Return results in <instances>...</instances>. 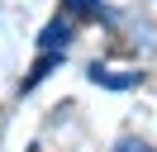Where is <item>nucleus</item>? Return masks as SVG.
Returning a JSON list of instances; mask_svg holds the SVG:
<instances>
[{
  "label": "nucleus",
  "mask_w": 157,
  "mask_h": 152,
  "mask_svg": "<svg viewBox=\"0 0 157 152\" xmlns=\"http://www.w3.org/2000/svg\"><path fill=\"white\" fill-rule=\"evenodd\" d=\"M114 152H152V147H147V142H138V138H119Z\"/></svg>",
  "instance_id": "obj_5"
},
{
  "label": "nucleus",
  "mask_w": 157,
  "mask_h": 152,
  "mask_svg": "<svg viewBox=\"0 0 157 152\" xmlns=\"http://www.w3.org/2000/svg\"><path fill=\"white\" fill-rule=\"evenodd\" d=\"M52 66H62V52H43V57H38V62H33V66H29V76H24V86H19V90H33V86H38V81H43V76H48V71H52Z\"/></svg>",
  "instance_id": "obj_3"
},
{
  "label": "nucleus",
  "mask_w": 157,
  "mask_h": 152,
  "mask_svg": "<svg viewBox=\"0 0 157 152\" xmlns=\"http://www.w3.org/2000/svg\"><path fill=\"white\" fill-rule=\"evenodd\" d=\"M67 43H71V19L57 14V19L38 33V48H43V52H67Z\"/></svg>",
  "instance_id": "obj_1"
},
{
  "label": "nucleus",
  "mask_w": 157,
  "mask_h": 152,
  "mask_svg": "<svg viewBox=\"0 0 157 152\" xmlns=\"http://www.w3.org/2000/svg\"><path fill=\"white\" fill-rule=\"evenodd\" d=\"M62 10H67V19H90L100 14V0H62Z\"/></svg>",
  "instance_id": "obj_4"
},
{
  "label": "nucleus",
  "mask_w": 157,
  "mask_h": 152,
  "mask_svg": "<svg viewBox=\"0 0 157 152\" xmlns=\"http://www.w3.org/2000/svg\"><path fill=\"white\" fill-rule=\"evenodd\" d=\"M90 81H95V86H105V90H133L143 76H138V71H105V66L95 62V66H90Z\"/></svg>",
  "instance_id": "obj_2"
}]
</instances>
